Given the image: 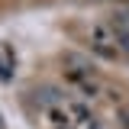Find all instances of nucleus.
<instances>
[{
  "label": "nucleus",
  "instance_id": "1",
  "mask_svg": "<svg viewBox=\"0 0 129 129\" xmlns=\"http://www.w3.org/2000/svg\"><path fill=\"white\" fill-rule=\"evenodd\" d=\"M36 100H39L42 107H52V103H61V97H58V90H52V87H45V90H39V94H36Z\"/></svg>",
  "mask_w": 129,
  "mask_h": 129
},
{
  "label": "nucleus",
  "instance_id": "2",
  "mask_svg": "<svg viewBox=\"0 0 129 129\" xmlns=\"http://www.w3.org/2000/svg\"><path fill=\"white\" fill-rule=\"evenodd\" d=\"M123 129H129V107L123 110Z\"/></svg>",
  "mask_w": 129,
  "mask_h": 129
},
{
  "label": "nucleus",
  "instance_id": "3",
  "mask_svg": "<svg viewBox=\"0 0 129 129\" xmlns=\"http://www.w3.org/2000/svg\"><path fill=\"white\" fill-rule=\"evenodd\" d=\"M0 126H3V119H0Z\"/></svg>",
  "mask_w": 129,
  "mask_h": 129
}]
</instances>
